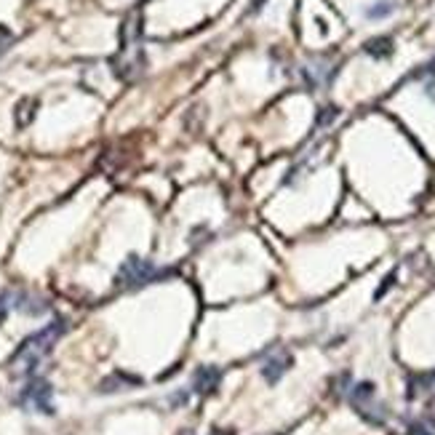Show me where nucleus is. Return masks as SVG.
I'll use <instances>...</instances> for the list:
<instances>
[{"instance_id":"1","label":"nucleus","mask_w":435,"mask_h":435,"mask_svg":"<svg viewBox=\"0 0 435 435\" xmlns=\"http://www.w3.org/2000/svg\"><path fill=\"white\" fill-rule=\"evenodd\" d=\"M64 331H67V323L59 318V320H54V323L43 326L40 331L27 336L19 347H17V353L11 356V360H8L11 371H14L17 376L32 374V371L40 366V360L54 350V345L59 342V336L64 334Z\"/></svg>"},{"instance_id":"2","label":"nucleus","mask_w":435,"mask_h":435,"mask_svg":"<svg viewBox=\"0 0 435 435\" xmlns=\"http://www.w3.org/2000/svg\"><path fill=\"white\" fill-rule=\"evenodd\" d=\"M51 396H54V387L48 379L43 376H32L21 393L17 396V406L27 409V412H40V414H54V403H51Z\"/></svg>"},{"instance_id":"3","label":"nucleus","mask_w":435,"mask_h":435,"mask_svg":"<svg viewBox=\"0 0 435 435\" xmlns=\"http://www.w3.org/2000/svg\"><path fill=\"white\" fill-rule=\"evenodd\" d=\"M155 278H158V270L153 267V262L131 254V257L120 264L118 276H115V286H118V289H139V286L153 283Z\"/></svg>"},{"instance_id":"4","label":"nucleus","mask_w":435,"mask_h":435,"mask_svg":"<svg viewBox=\"0 0 435 435\" xmlns=\"http://www.w3.org/2000/svg\"><path fill=\"white\" fill-rule=\"evenodd\" d=\"M350 400H353L356 412L363 416L366 422H371V425H385V419H387V409H385L382 403H376L374 385H371V382H358V385H353V390H350Z\"/></svg>"},{"instance_id":"5","label":"nucleus","mask_w":435,"mask_h":435,"mask_svg":"<svg viewBox=\"0 0 435 435\" xmlns=\"http://www.w3.org/2000/svg\"><path fill=\"white\" fill-rule=\"evenodd\" d=\"M291 363H294V360H291V356L280 350V353L270 356L267 360H264V363H262V376H264L270 385H278V382L283 379V374L291 369Z\"/></svg>"},{"instance_id":"6","label":"nucleus","mask_w":435,"mask_h":435,"mask_svg":"<svg viewBox=\"0 0 435 435\" xmlns=\"http://www.w3.org/2000/svg\"><path fill=\"white\" fill-rule=\"evenodd\" d=\"M219 382H222V371H219L217 366H203V369H198V371L193 374V393H198V396H211L219 387Z\"/></svg>"},{"instance_id":"7","label":"nucleus","mask_w":435,"mask_h":435,"mask_svg":"<svg viewBox=\"0 0 435 435\" xmlns=\"http://www.w3.org/2000/svg\"><path fill=\"white\" fill-rule=\"evenodd\" d=\"M137 385H142L139 376L123 374V371H113V374L104 376V379L99 382V393L102 396H110V393H120V390H131V387H137Z\"/></svg>"},{"instance_id":"8","label":"nucleus","mask_w":435,"mask_h":435,"mask_svg":"<svg viewBox=\"0 0 435 435\" xmlns=\"http://www.w3.org/2000/svg\"><path fill=\"white\" fill-rule=\"evenodd\" d=\"M14 307L24 313V316H43L46 310H48V304L43 302V299L32 297V294H17L14 297Z\"/></svg>"},{"instance_id":"9","label":"nucleus","mask_w":435,"mask_h":435,"mask_svg":"<svg viewBox=\"0 0 435 435\" xmlns=\"http://www.w3.org/2000/svg\"><path fill=\"white\" fill-rule=\"evenodd\" d=\"M363 51H366L369 57H374V59H387V57H393V38L379 35V38L366 40V43H363Z\"/></svg>"},{"instance_id":"10","label":"nucleus","mask_w":435,"mask_h":435,"mask_svg":"<svg viewBox=\"0 0 435 435\" xmlns=\"http://www.w3.org/2000/svg\"><path fill=\"white\" fill-rule=\"evenodd\" d=\"M35 110H38V102L21 99L19 104H17V126H19V128L30 126V120L35 118Z\"/></svg>"},{"instance_id":"11","label":"nucleus","mask_w":435,"mask_h":435,"mask_svg":"<svg viewBox=\"0 0 435 435\" xmlns=\"http://www.w3.org/2000/svg\"><path fill=\"white\" fill-rule=\"evenodd\" d=\"M419 393H435V374H422L412 379L409 387V398H416Z\"/></svg>"},{"instance_id":"12","label":"nucleus","mask_w":435,"mask_h":435,"mask_svg":"<svg viewBox=\"0 0 435 435\" xmlns=\"http://www.w3.org/2000/svg\"><path fill=\"white\" fill-rule=\"evenodd\" d=\"M393 11H396V3H393V0H379L371 8H366V17H369V19H385V17H390Z\"/></svg>"},{"instance_id":"13","label":"nucleus","mask_w":435,"mask_h":435,"mask_svg":"<svg viewBox=\"0 0 435 435\" xmlns=\"http://www.w3.org/2000/svg\"><path fill=\"white\" fill-rule=\"evenodd\" d=\"M393 280H396V273H390V276H387V278H385V280H382V286L376 289L374 299H382V297H385V294L390 291V286H393Z\"/></svg>"},{"instance_id":"14","label":"nucleus","mask_w":435,"mask_h":435,"mask_svg":"<svg viewBox=\"0 0 435 435\" xmlns=\"http://www.w3.org/2000/svg\"><path fill=\"white\" fill-rule=\"evenodd\" d=\"M14 40V35H11V30L6 27V24H0V51H6V46Z\"/></svg>"},{"instance_id":"15","label":"nucleus","mask_w":435,"mask_h":435,"mask_svg":"<svg viewBox=\"0 0 435 435\" xmlns=\"http://www.w3.org/2000/svg\"><path fill=\"white\" fill-rule=\"evenodd\" d=\"M8 302H11L8 294H0V323L6 320V316H8Z\"/></svg>"},{"instance_id":"16","label":"nucleus","mask_w":435,"mask_h":435,"mask_svg":"<svg viewBox=\"0 0 435 435\" xmlns=\"http://www.w3.org/2000/svg\"><path fill=\"white\" fill-rule=\"evenodd\" d=\"M171 403H174V406H179V403H184V406H187V403H190V393H179V396L171 398Z\"/></svg>"},{"instance_id":"17","label":"nucleus","mask_w":435,"mask_h":435,"mask_svg":"<svg viewBox=\"0 0 435 435\" xmlns=\"http://www.w3.org/2000/svg\"><path fill=\"white\" fill-rule=\"evenodd\" d=\"M409 433L412 435H433V433H427L422 425H412V427H409Z\"/></svg>"},{"instance_id":"18","label":"nucleus","mask_w":435,"mask_h":435,"mask_svg":"<svg viewBox=\"0 0 435 435\" xmlns=\"http://www.w3.org/2000/svg\"><path fill=\"white\" fill-rule=\"evenodd\" d=\"M217 433H219V435H235L233 430H217Z\"/></svg>"},{"instance_id":"19","label":"nucleus","mask_w":435,"mask_h":435,"mask_svg":"<svg viewBox=\"0 0 435 435\" xmlns=\"http://www.w3.org/2000/svg\"><path fill=\"white\" fill-rule=\"evenodd\" d=\"M179 435H193V430H182Z\"/></svg>"}]
</instances>
